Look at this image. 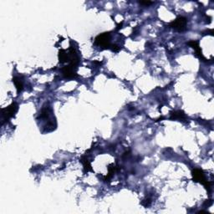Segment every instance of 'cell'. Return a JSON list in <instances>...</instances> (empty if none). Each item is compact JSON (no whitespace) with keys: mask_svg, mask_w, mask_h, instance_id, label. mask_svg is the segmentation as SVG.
Instances as JSON below:
<instances>
[{"mask_svg":"<svg viewBox=\"0 0 214 214\" xmlns=\"http://www.w3.org/2000/svg\"><path fill=\"white\" fill-rule=\"evenodd\" d=\"M141 4H142V5H145V6H148V5H150L151 3H152V2H150V1H141V2H139Z\"/></svg>","mask_w":214,"mask_h":214,"instance_id":"obj_13","label":"cell"},{"mask_svg":"<svg viewBox=\"0 0 214 214\" xmlns=\"http://www.w3.org/2000/svg\"><path fill=\"white\" fill-rule=\"evenodd\" d=\"M18 109H19V105L15 102L12 103L8 107L2 109V116H3V121H9V119H11L12 117L15 116V114L18 111Z\"/></svg>","mask_w":214,"mask_h":214,"instance_id":"obj_3","label":"cell"},{"mask_svg":"<svg viewBox=\"0 0 214 214\" xmlns=\"http://www.w3.org/2000/svg\"><path fill=\"white\" fill-rule=\"evenodd\" d=\"M59 60L60 63H64L67 61H70V57L64 49H60L59 51Z\"/></svg>","mask_w":214,"mask_h":214,"instance_id":"obj_7","label":"cell"},{"mask_svg":"<svg viewBox=\"0 0 214 214\" xmlns=\"http://www.w3.org/2000/svg\"><path fill=\"white\" fill-rule=\"evenodd\" d=\"M187 19L185 17L180 16L170 23V27L178 32H183L187 29Z\"/></svg>","mask_w":214,"mask_h":214,"instance_id":"obj_4","label":"cell"},{"mask_svg":"<svg viewBox=\"0 0 214 214\" xmlns=\"http://www.w3.org/2000/svg\"><path fill=\"white\" fill-rule=\"evenodd\" d=\"M81 162L83 163V166H84V171H93L92 170V168H91V165H90V161L89 160L87 159L86 157H82L81 158Z\"/></svg>","mask_w":214,"mask_h":214,"instance_id":"obj_10","label":"cell"},{"mask_svg":"<svg viewBox=\"0 0 214 214\" xmlns=\"http://www.w3.org/2000/svg\"><path fill=\"white\" fill-rule=\"evenodd\" d=\"M191 173H192V178H193L194 182L202 183L203 185H204V187H205L207 190H208V191L210 190V188H211V182L207 181L205 175H204V172H203L202 169L195 168Z\"/></svg>","mask_w":214,"mask_h":214,"instance_id":"obj_1","label":"cell"},{"mask_svg":"<svg viewBox=\"0 0 214 214\" xmlns=\"http://www.w3.org/2000/svg\"><path fill=\"white\" fill-rule=\"evenodd\" d=\"M185 118V114L182 110H177V111H173L171 113V120H183Z\"/></svg>","mask_w":214,"mask_h":214,"instance_id":"obj_8","label":"cell"},{"mask_svg":"<svg viewBox=\"0 0 214 214\" xmlns=\"http://www.w3.org/2000/svg\"><path fill=\"white\" fill-rule=\"evenodd\" d=\"M77 70V66H75L74 64H70L67 66H64L62 69V74L64 75V77L67 80H70V79L76 78L78 75L76 73Z\"/></svg>","mask_w":214,"mask_h":214,"instance_id":"obj_5","label":"cell"},{"mask_svg":"<svg viewBox=\"0 0 214 214\" xmlns=\"http://www.w3.org/2000/svg\"><path fill=\"white\" fill-rule=\"evenodd\" d=\"M150 203H151L150 198H146L142 202V205L144 206L145 208H148L150 205Z\"/></svg>","mask_w":214,"mask_h":214,"instance_id":"obj_11","label":"cell"},{"mask_svg":"<svg viewBox=\"0 0 214 214\" xmlns=\"http://www.w3.org/2000/svg\"><path fill=\"white\" fill-rule=\"evenodd\" d=\"M187 44L189 45V46H191L192 49H194L195 50H196V53H195L196 57L199 58L200 60H206V59L204 58V56L203 55V53H202V49H200L198 41L197 40L189 41V42L187 43Z\"/></svg>","mask_w":214,"mask_h":214,"instance_id":"obj_6","label":"cell"},{"mask_svg":"<svg viewBox=\"0 0 214 214\" xmlns=\"http://www.w3.org/2000/svg\"><path fill=\"white\" fill-rule=\"evenodd\" d=\"M110 33H103L99 35L95 39V44L96 46L101 47L102 49H110Z\"/></svg>","mask_w":214,"mask_h":214,"instance_id":"obj_2","label":"cell"},{"mask_svg":"<svg viewBox=\"0 0 214 214\" xmlns=\"http://www.w3.org/2000/svg\"><path fill=\"white\" fill-rule=\"evenodd\" d=\"M110 49H112V51H114V52H118L119 50H120V47L117 46L116 44H112L110 46Z\"/></svg>","mask_w":214,"mask_h":214,"instance_id":"obj_12","label":"cell"},{"mask_svg":"<svg viewBox=\"0 0 214 214\" xmlns=\"http://www.w3.org/2000/svg\"><path fill=\"white\" fill-rule=\"evenodd\" d=\"M13 82L14 83L16 90H17L18 93H20L22 90H23V84L22 80L19 77H14L13 78Z\"/></svg>","mask_w":214,"mask_h":214,"instance_id":"obj_9","label":"cell"}]
</instances>
